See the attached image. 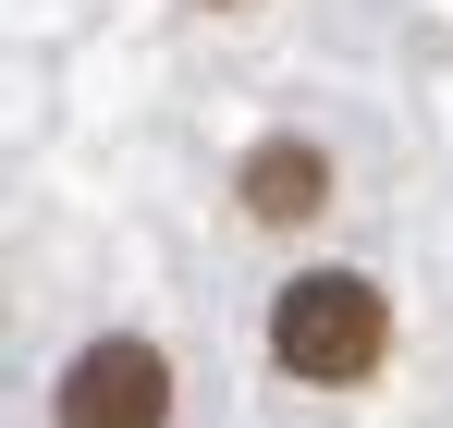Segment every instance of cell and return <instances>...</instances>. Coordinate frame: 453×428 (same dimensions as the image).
Masks as SVG:
<instances>
[{
  "label": "cell",
  "instance_id": "obj_1",
  "mask_svg": "<svg viewBox=\"0 0 453 428\" xmlns=\"http://www.w3.org/2000/svg\"><path fill=\"white\" fill-rule=\"evenodd\" d=\"M270 355L295 367V379H319V392H356V379L392 355L380 282H356V270H295V282L270 294Z\"/></svg>",
  "mask_w": 453,
  "mask_h": 428
},
{
  "label": "cell",
  "instance_id": "obj_2",
  "mask_svg": "<svg viewBox=\"0 0 453 428\" xmlns=\"http://www.w3.org/2000/svg\"><path fill=\"white\" fill-rule=\"evenodd\" d=\"M50 428H172V355L135 331H98L50 379Z\"/></svg>",
  "mask_w": 453,
  "mask_h": 428
},
{
  "label": "cell",
  "instance_id": "obj_3",
  "mask_svg": "<svg viewBox=\"0 0 453 428\" xmlns=\"http://www.w3.org/2000/svg\"><path fill=\"white\" fill-rule=\"evenodd\" d=\"M233 184H245V209H257V220H282V233L331 209V159H319L306 135H270V147H245V172H233Z\"/></svg>",
  "mask_w": 453,
  "mask_h": 428
},
{
  "label": "cell",
  "instance_id": "obj_4",
  "mask_svg": "<svg viewBox=\"0 0 453 428\" xmlns=\"http://www.w3.org/2000/svg\"><path fill=\"white\" fill-rule=\"evenodd\" d=\"M209 12H233V0H209Z\"/></svg>",
  "mask_w": 453,
  "mask_h": 428
}]
</instances>
